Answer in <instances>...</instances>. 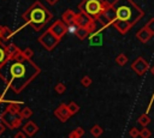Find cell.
I'll return each mask as SVG.
<instances>
[{
  "label": "cell",
  "mask_w": 154,
  "mask_h": 138,
  "mask_svg": "<svg viewBox=\"0 0 154 138\" xmlns=\"http://www.w3.org/2000/svg\"><path fill=\"white\" fill-rule=\"evenodd\" d=\"M41 68L31 60L26 59L19 49L0 68V79L14 94L22 92L38 74Z\"/></svg>",
  "instance_id": "1"
},
{
  "label": "cell",
  "mask_w": 154,
  "mask_h": 138,
  "mask_svg": "<svg viewBox=\"0 0 154 138\" xmlns=\"http://www.w3.org/2000/svg\"><path fill=\"white\" fill-rule=\"evenodd\" d=\"M23 20L30 25L35 31L42 30L47 23L53 18L52 12L38 0H36L32 5L29 6V8L22 14Z\"/></svg>",
  "instance_id": "2"
},
{
  "label": "cell",
  "mask_w": 154,
  "mask_h": 138,
  "mask_svg": "<svg viewBox=\"0 0 154 138\" xmlns=\"http://www.w3.org/2000/svg\"><path fill=\"white\" fill-rule=\"evenodd\" d=\"M112 6L117 14L116 20L125 22L131 28L144 16V11L132 0H114Z\"/></svg>",
  "instance_id": "3"
},
{
  "label": "cell",
  "mask_w": 154,
  "mask_h": 138,
  "mask_svg": "<svg viewBox=\"0 0 154 138\" xmlns=\"http://www.w3.org/2000/svg\"><path fill=\"white\" fill-rule=\"evenodd\" d=\"M111 5V2L106 1V0H82L77 8L81 12H84L87 14H89L91 18H94L95 20H97L100 18V16L103 13V11Z\"/></svg>",
  "instance_id": "4"
},
{
  "label": "cell",
  "mask_w": 154,
  "mask_h": 138,
  "mask_svg": "<svg viewBox=\"0 0 154 138\" xmlns=\"http://www.w3.org/2000/svg\"><path fill=\"white\" fill-rule=\"evenodd\" d=\"M0 120L6 125L7 128L10 130H14L22 126L23 124V118L20 116L19 113H13L8 109H5L1 114H0Z\"/></svg>",
  "instance_id": "5"
},
{
  "label": "cell",
  "mask_w": 154,
  "mask_h": 138,
  "mask_svg": "<svg viewBox=\"0 0 154 138\" xmlns=\"http://www.w3.org/2000/svg\"><path fill=\"white\" fill-rule=\"evenodd\" d=\"M96 22L97 20H95L94 18H91L89 14H87L84 12H81V11L75 14V20H73V23L77 26L89 29L90 34L96 30Z\"/></svg>",
  "instance_id": "6"
},
{
  "label": "cell",
  "mask_w": 154,
  "mask_h": 138,
  "mask_svg": "<svg viewBox=\"0 0 154 138\" xmlns=\"http://www.w3.org/2000/svg\"><path fill=\"white\" fill-rule=\"evenodd\" d=\"M37 42L46 49V50H53L57 44L60 42V38L57 37L51 30H46L38 38H37Z\"/></svg>",
  "instance_id": "7"
},
{
  "label": "cell",
  "mask_w": 154,
  "mask_h": 138,
  "mask_svg": "<svg viewBox=\"0 0 154 138\" xmlns=\"http://www.w3.org/2000/svg\"><path fill=\"white\" fill-rule=\"evenodd\" d=\"M116 19H117V14H116V11H114V8H113V6H112V2H111V5H109V6L103 11V13L100 16V18L97 19V22H100V23L102 24V26H105V28L107 29V26L112 25Z\"/></svg>",
  "instance_id": "8"
},
{
  "label": "cell",
  "mask_w": 154,
  "mask_h": 138,
  "mask_svg": "<svg viewBox=\"0 0 154 138\" xmlns=\"http://www.w3.org/2000/svg\"><path fill=\"white\" fill-rule=\"evenodd\" d=\"M130 67H131V70L135 71V73L138 74V76H143V74L149 70V65H148V62L144 60L143 56L136 58V59L132 61V64H131Z\"/></svg>",
  "instance_id": "9"
},
{
  "label": "cell",
  "mask_w": 154,
  "mask_h": 138,
  "mask_svg": "<svg viewBox=\"0 0 154 138\" xmlns=\"http://www.w3.org/2000/svg\"><path fill=\"white\" fill-rule=\"evenodd\" d=\"M48 30H51L57 37H59L60 40L66 35V32H67V25L61 20V19H58V20H55L49 28H48Z\"/></svg>",
  "instance_id": "10"
},
{
  "label": "cell",
  "mask_w": 154,
  "mask_h": 138,
  "mask_svg": "<svg viewBox=\"0 0 154 138\" xmlns=\"http://www.w3.org/2000/svg\"><path fill=\"white\" fill-rule=\"evenodd\" d=\"M53 114H54L61 122H66V121L72 116L71 113H70L69 109H67V104H65V103H60V104L54 109Z\"/></svg>",
  "instance_id": "11"
},
{
  "label": "cell",
  "mask_w": 154,
  "mask_h": 138,
  "mask_svg": "<svg viewBox=\"0 0 154 138\" xmlns=\"http://www.w3.org/2000/svg\"><path fill=\"white\" fill-rule=\"evenodd\" d=\"M152 37H153V34L148 30V28H147L146 25L142 26V28L136 32V38H137L140 42H142V43H147Z\"/></svg>",
  "instance_id": "12"
},
{
  "label": "cell",
  "mask_w": 154,
  "mask_h": 138,
  "mask_svg": "<svg viewBox=\"0 0 154 138\" xmlns=\"http://www.w3.org/2000/svg\"><path fill=\"white\" fill-rule=\"evenodd\" d=\"M22 131H23L28 137H34V136L38 132V126H37L36 122H34V121L30 120V121H28V122H25V124L23 125Z\"/></svg>",
  "instance_id": "13"
},
{
  "label": "cell",
  "mask_w": 154,
  "mask_h": 138,
  "mask_svg": "<svg viewBox=\"0 0 154 138\" xmlns=\"http://www.w3.org/2000/svg\"><path fill=\"white\" fill-rule=\"evenodd\" d=\"M106 28L105 26H102V29L101 30H99V31H94V32H91L90 35H89V42H90V44L91 46H100L101 43H102V31L105 30Z\"/></svg>",
  "instance_id": "14"
},
{
  "label": "cell",
  "mask_w": 154,
  "mask_h": 138,
  "mask_svg": "<svg viewBox=\"0 0 154 138\" xmlns=\"http://www.w3.org/2000/svg\"><path fill=\"white\" fill-rule=\"evenodd\" d=\"M10 54L7 52V46L5 44V42H2L0 40V68L10 60Z\"/></svg>",
  "instance_id": "15"
},
{
  "label": "cell",
  "mask_w": 154,
  "mask_h": 138,
  "mask_svg": "<svg viewBox=\"0 0 154 138\" xmlns=\"http://www.w3.org/2000/svg\"><path fill=\"white\" fill-rule=\"evenodd\" d=\"M112 26L116 28V30H117L120 35H125V34L131 29V26H130L128 23L122 22V20H114L113 24H112Z\"/></svg>",
  "instance_id": "16"
},
{
  "label": "cell",
  "mask_w": 154,
  "mask_h": 138,
  "mask_svg": "<svg viewBox=\"0 0 154 138\" xmlns=\"http://www.w3.org/2000/svg\"><path fill=\"white\" fill-rule=\"evenodd\" d=\"M13 34H14V32H13L8 26H6V25H0V40H1L2 42L8 41V40L12 37Z\"/></svg>",
  "instance_id": "17"
},
{
  "label": "cell",
  "mask_w": 154,
  "mask_h": 138,
  "mask_svg": "<svg viewBox=\"0 0 154 138\" xmlns=\"http://www.w3.org/2000/svg\"><path fill=\"white\" fill-rule=\"evenodd\" d=\"M75 14H76V12H73L72 10H66V11L61 14V20H63L66 25H70V24H72L73 20H75Z\"/></svg>",
  "instance_id": "18"
},
{
  "label": "cell",
  "mask_w": 154,
  "mask_h": 138,
  "mask_svg": "<svg viewBox=\"0 0 154 138\" xmlns=\"http://www.w3.org/2000/svg\"><path fill=\"white\" fill-rule=\"evenodd\" d=\"M75 35H76V37H77L79 41H84L85 38L89 37L90 31H89V29H87V28H81V26H78V28L76 29V31H75Z\"/></svg>",
  "instance_id": "19"
},
{
  "label": "cell",
  "mask_w": 154,
  "mask_h": 138,
  "mask_svg": "<svg viewBox=\"0 0 154 138\" xmlns=\"http://www.w3.org/2000/svg\"><path fill=\"white\" fill-rule=\"evenodd\" d=\"M137 122L141 125V126H143V127H147L150 122H152V119L147 115V114H142V115H140V118L137 119Z\"/></svg>",
  "instance_id": "20"
},
{
  "label": "cell",
  "mask_w": 154,
  "mask_h": 138,
  "mask_svg": "<svg viewBox=\"0 0 154 138\" xmlns=\"http://www.w3.org/2000/svg\"><path fill=\"white\" fill-rule=\"evenodd\" d=\"M90 133L94 138H99L102 133H103V130L100 125H94L93 127H90Z\"/></svg>",
  "instance_id": "21"
},
{
  "label": "cell",
  "mask_w": 154,
  "mask_h": 138,
  "mask_svg": "<svg viewBox=\"0 0 154 138\" xmlns=\"http://www.w3.org/2000/svg\"><path fill=\"white\" fill-rule=\"evenodd\" d=\"M126 62H128V56L124 53H120V54H118L116 56V64L118 66H124Z\"/></svg>",
  "instance_id": "22"
},
{
  "label": "cell",
  "mask_w": 154,
  "mask_h": 138,
  "mask_svg": "<svg viewBox=\"0 0 154 138\" xmlns=\"http://www.w3.org/2000/svg\"><path fill=\"white\" fill-rule=\"evenodd\" d=\"M19 114H20V116L23 118V120H25V119H29V118H31V115H32L34 113H32L31 108H29V107H24L23 109H20Z\"/></svg>",
  "instance_id": "23"
},
{
  "label": "cell",
  "mask_w": 154,
  "mask_h": 138,
  "mask_svg": "<svg viewBox=\"0 0 154 138\" xmlns=\"http://www.w3.org/2000/svg\"><path fill=\"white\" fill-rule=\"evenodd\" d=\"M67 109H69V112L71 113V115H75V114H77L78 113V110H79V106L76 103V102H70L69 104H67Z\"/></svg>",
  "instance_id": "24"
},
{
  "label": "cell",
  "mask_w": 154,
  "mask_h": 138,
  "mask_svg": "<svg viewBox=\"0 0 154 138\" xmlns=\"http://www.w3.org/2000/svg\"><path fill=\"white\" fill-rule=\"evenodd\" d=\"M54 91H55L57 94H59V95H63V94L66 91V85H65L64 83L59 82V83L55 84V86H54Z\"/></svg>",
  "instance_id": "25"
},
{
  "label": "cell",
  "mask_w": 154,
  "mask_h": 138,
  "mask_svg": "<svg viewBox=\"0 0 154 138\" xmlns=\"http://www.w3.org/2000/svg\"><path fill=\"white\" fill-rule=\"evenodd\" d=\"M18 50H19V47H17V44H14V43H10V44H7V52H8L10 56L14 55Z\"/></svg>",
  "instance_id": "26"
},
{
  "label": "cell",
  "mask_w": 154,
  "mask_h": 138,
  "mask_svg": "<svg viewBox=\"0 0 154 138\" xmlns=\"http://www.w3.org/2000/svg\"><path fill=\"white\" fill-rule=\"evenodd\" d=\"M91 83H93V79H91L89 76H84V77H82V79H81V85L84 86V88H89V86L91 85Z\"/></svg>",
  "instance_id": "27"
},
{
  "label": "cell",
  "mask_w": 154,
  "mask_h": 138,
  "mask_svg": "<svg viewBox=\"0 0 154 138\" xmlns=\"http://www.w3.org/2000/svg\"><path fill=\"white\" fill-rule=\"evenodd\" d=\"M150 136H152V132H150V130L147 128V127H143V128L140 131V137H141V138H150Z\"/></svg>",
  "instance_id": "28"
},
{
  "label": "cell",
  "mask_w": 154,
  "mask_h": 138,
  "mask_svg": "<svg viewBox=\"0 0 154 138\" xmlns=\"http://www.w3.org/2000/svg\"><path fill=\"white\" fill-rule=\"evenodd\" d=\"M129 137L130 138H137V137H140V131L136 127H131L130 131H129Z\"/></svg>",
  "instance_id": "29"
},
{
  "label": "cell",
  "mask_w": 154,
  "mask_h": 138,
  "mask_svg": "<svg viewBox=\"0 0 154 138\" xmlns=\"http://www.w3.org/2000/svg\"><path fill=\"white\" fill-rule=\"evenodd\" d=\"M146 26L148 28V30L153 34V36H154V17L153 18H150L147 23H146Z\"/></svg>",
  "instance_id": "30"
},
{
  "label": "cell",
  "mask_w": 154,
  "mask_h": 138,
  "mask_svg": "<svg viewBox=\"0 0 154 138\" xmlns=\"http://www.w3.org/2000/svg\"><path fill=\"white\" fill-rule=\"evenodd\" d=\"M23 54H24V56H25L26 59H31V58L34 56V50L28 47V48H25V49L23 50Z\"/></svg>",
  "instance_id": "31"
},
{
  "label": "cell",
  "mask_w": 154,
  "mask_h": 138,
  "mask_svg": "<svg viewBox=\"0 0 154 138\" xmlns=\"http://www.w3.org/2000/svg\"><path fill=\"white\" fill-rule=\"evenodd\" d=\"M28 136L23 132V131H18L16 134H14V138H26Z\"/></svg>",
  "instance_id": "32"
},
{
  "label": "cell",
  "mask_w": 154,
  "mask_h": 138,
  "mask_svg": "<svg viewBox=\"0 0 154 138\" xmlns=\"http://www.w3.org/2000/svg\"><path fill=\"white\" fill-rule=\"evenodd\" d=\"M75 131L78 133V136H79L81 138L84 136V128H82V127H76V128H75Z\"/></svg>",
  "instance_id": "33"
},
{
  "label": "cell",
  "mask_w": 154,
  "mask_h": 138,
  "mask_svg": "<svg viewBox=\"0 0 154 138\" xmlns=\"http://www.w3.org/2000/svg\"><path fill=\"white\" fill-rule=\"evenodd\" d=\"M67 138H81L79 136H78V133L73 130V131H71L70 133H69V136H67Z\"/></svg>",
  "instance_id": "34"
},
{
  "label": "cell",
  "mask_w": 154,
  "mask_h": 138,
  "mask_svg": "<svg viewBox=\"0 0 154 138\" xmlns=\"http://www.w3.org/2000/svg\"><path fill=\"white\" fill-rule=\"evenodd\" d=\"M5 130H6V125L0 120V134H2L5 132Z\"/></svg>",
  "instance_id": "35"
},
{
  "label": "cell",
  "mask_w": 154,
  "mask_h": 138,
  "mask_svg": "<svg viewBox=\"0 0 154 138\" xmlns=\"http://www.w3.org/2000/svg\"><path fill=\"white\" fill-rule=\"evenodd\" d=\"M59 0H46V2L48 4V5H51V6H53V5H55L57 2H58Z\"/></svg>",
  "instance_id": "36"
},
{
  "label": "cell",
  "mask_w": 154,
  "mask_h": 138,
  "mask_svg": "<svg viewBox=\"0 0 154 138\" xmlns=\"http://www.w3.org/2000/svg\"><path fill=\"white\" fill-rule=\"evenodd\" d=\"M2 102H5V100H4V95L0 94V103H2Z\"/></svg>",
  "instance_id": "37"
},
{
  "label": "cell",
  "mask_w": 154,
  "mask_h": 138,
  "mask_svg": "<svg viewBox=\"0 0 154 138\" xmlns=\"http://www.w3.org/2000/svg\"><path fill=\"white\" fill-rule=\"evenodd\" d=\"M150 72H152V74L154 76V66H152V67H150Z\"/></svg>",
  "instance_id": "38"
}]
</instances>
